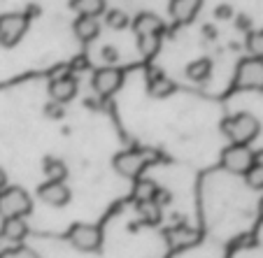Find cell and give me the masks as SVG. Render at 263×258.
Instances as JSON below:
<instances>
[{"label": "cell", "instance_id": "obj_19", "mask_svg": "<svg viewBox=\"0 0 263 258\" xmlns=\"http://www.w3.org/2000/svg\"><path fill=\"white\" fill-rule=\"evenodd\" d=\"M45 174L49 177V182H63L68 177V168L63 161L59 158H47L45 161Z\"/></svg>", "mask_w": 263, "mask_h": 258}, {"label": "cell", "instance_id": "obj_7", "mask_svg": "<svg viewBox=\"0 0 263 258\" xmlns=\"http://www.w3.org/2000/svg\"><path fill=\"white\" fill-rule=\"evenodd\" d=\"M121 82H124V75H121V70H117V68H100V70H96L93 77H91L93 91L98 95H103V98L117 93Z\"/></svg>", "mask_w": 263, "mask_h": 258}, {"label": "cell", "instance_id": "obj_3", "mask_svg": "<svg viewBox=\"0 0 263 258\" xmlns=\"http://www.w3.org/2000/svg\"><path fill=\"white\" fill-rule=\"evenodd\" d=\"M235 86L247 91H263V58H242L235 70Z\"/></svg>", "mask_w": 263, "mask_h": 258}, {"label": "cell", "instance_id": "obj_11", "mask_svg": "<svg viewBox=\"0 0 263 258\" xmlns=\"http://www.w3.org/2000/svg\"><path fill=\"white\" fill-rule=\"evenodd\" d=\"M203 7V0H170V16L177 24H189L196 19V14Z\"/></svg>", "mask_w": 263, "mask_h": 258}, {"label": "cell", "instance_id": "obj_30", "mask_svg": "<svg viewBox=\"0 0 263 258\" xmlns=\"http://www.w3.org/2000/svg\"><path fill=\"white\" fill-rule=\"evenodd\" d=\"M254 165H261V168H263V149L254 154Z\"/></svg>", "mask_w": 263, "mask_h": 258}, {"label": "cell", "instance_id": "obj_20", "mask_svg": "<svg viewBox=\"0 0 263 258\" xmlns=\"http://www.w3.org/2000/svg\"><path fill=\"white\" fill-rule=\"evenodd\" d=\"M105 24L115 30H124L126 26H128V14L121 10H109L107 14H105Z\"/></svg>", "mask_w": 263, "mask_h": 258}, {"label": "cell", "instance_id": "obj_29", "mask_svg": "<svg viewBox=\"0 0 263 258\" xmlns=\"http://www.w3.org/2000/svg\"><path fill=\"white\" fill-rule=\"evenodd\" d=\"M238 28H242V30L249 28V19H247V16H240V19H238Z\"/></svg>", "mask_w": 263, "mask_h": 258}, {"label": "cell", "instance_id": "obj_18", "mask_svg": "<svg viewBox=\"0 0 263 258\" xmlns=\"http://www.w3.org/2000/svg\"><path fill=\"white\" fill-rule=\"evenodd\" d=\"M165 237H168L170 244H175V247H184V244H189V242H196L198 235H196L194 228H173L165 233Z\"/></svg>", "mask_w": 263, "mask_h": 258}, {"label": "cell", "instance_id": "obj_22", "mask_svg": "<svg viewBox=\"0 0 263 258\" xmlns=\"http://www.w3.org/2000/svg\"><path fill=\"white\" fill-rule=\"evenodd\" d=\"M245 179H247L249 189L263 191V168H261V165H252V168L245 172Z\"/></svg>", "mask_w": 263, "mask_h": 258}, {"label": "cell", "instance_id": "obj_6", "mask_svg": "<svg viewBox=\"0 0 263 258\" xmlns=\"http://www.w3.org/2000/svg\"><path fill=\"white\" fill-rule=\"evenodd\" d=\"M28 30V16L19 12L0 16V47H14Z\"/></svg>", "mask_w": 263, "mask_h": 258}, {"label": "cell", "instance_id": "obj_8", "mask_svg": "<svg viewBox=\"0 0 263 258\" xmlns=\"http://www.w3.org/2000/svg\"><path fill=\"white\" fill-rule=\"evenodd\" d=\"M112 165H115V170L121 174V177L133 179L144 170V165H147V156L140 154V151H121V154L115 156Z\"/></svg>", "mask_w": 263, "mask_h": 258}, {"label": "cell", "instance_id": "obj_10", "mask_svg": "<svg viewBox=\"0 0 263 258\" xmlns=\"http://www.w3.org/2000/svg\"><path fill=\"white\" fill-rule=\"evenodd\" d=\"M37 195H40L42 203L51 205V207H63V205H68L70 198H72L70 189L65 186L63 182H47V184H42L40 189H37Z\"/></svg>", "mask_w": 263, "mask_h": 258}, {"label": "cell", "instance_id": "obj_16", "mask_svg": "<svg viewBox=\"0 0 263 258\" xmlns=\"http://www.w3.org/2000/svg\"><path fill=\"white\" fill-rule=\"evenodd\" d=\"M70 7L80 16H96L105 12V0H70Z\"/></svg>", "mask_w": 263, "mask_h": 258}, {"label": "cell", "instance_id": "obj_32", "mask_svg": "<svg viewBox=\"0 0 263 258\" xmlns=\"http://www.w3.org/2000/svg\"><path fill=\"white\" fill-rule=\"evenodd\" d=\"M261 212H263V200H261Z\"/></svg>", "mask_w": 263, "mask_h": 258}, {"label": "cell", "instance_id": "obj_2", "mask_svg": "<svg viewBox=\"0 0 263 258\" xmlns=\"http://www.w3.org/2000/svg\"><path fill=\"white\" fill-rule=\"evenodd\" d=\"M33 209V200L21 186H7L0 191V214L5 216H26Z\"/></svg>", "mask_w": 263, "mask_h": 258}, {"label": "cell", "instance_id": "obj_14", "mask_svg": "<svg viewBox=\"0 0 263 258\" xmlns=\"http://www.w3.org/2000/svg\"><path fill=\"white\" fill-rule=\"evenodd\" d=\"M26 235H28V224H26L24 216H5L3 237L10 240V242H21Z\"/></svg>", "mask_w": 263, "mask_h": 258}, {"label": "cell", "instance_id": "obj_17", "mask_svg": "<svg viewBox=\"0 0 263 258\" xmlns=\"http://www.w3.org/2000/svg\"><path fill=\"white\" fill-rule=\"evenodd\" d=\"M177 86L163 75H154L149 77V95H154V98H168L170 93H175Z\"/></svg>", "mask_w": 263, "mask_h": 258}, {"label": "cell", "instance_id": "obj_1", "mask_svg": "<svg viewBox=\"0 0 263 258\" xmlns=\"http://www.w3.org/2000/svg\"><path fill=\"white\" fill-rule=\"evenodd\" d=\"M221 130L233 144H249L258 137L261 124H258V119L254 114H249V112H238V114L223 119Z\"/></svg>", "mask_w": 263, "mask_h": 258}, {"label": "cell", "instance_id": "obj_9", "mask_svg": "<svg viewBox=\"0 0 263 258\" xmlns=\"http://www.w3.org/2000/svg\"><path fill=\"white\" fill-rule=\"evenodd\" d=\"M77 77L74 75H61V77H54L49 82V95H51V103H68L77 95Z\"/></svg>", "mask_w": 263, "mask_h": 258}, {"label": "cell", "instance_id": "obj_15", "mask_svg": "<svg viewBox=\"0 0 263 258\" xmlns=\"http://www.w3.org/2000/svg\"><path fill=\"white\" fill-rule=\"evenodd\" d=\"M210 75H212V61L210 58H198V61L186 65V77H189L191 82H196V84L208 82Z\"/></svg>", "mask_w": 263, "mask_h": 258}, {"label": "cell", "instance_id": "obj_4", "mask_svg": "<svg viewBox=\"0 0 263 258\" xmlns=\"http://www.w3.org/2000/svg\"><path fill=\"white\" fill-rule=\"evenodd\" d=\"M254 165V151L249 144H231L221 151V168L233 174H245Z\"/></svg>", "mask_w": 263, "mask_h": 258}, {"label": "cell", "instance_id": "obj_25", "mask_svg": "<svg viewBox=\"0 0 263 258\" xmlns=\"http://www.w3.org/2000/svg\"><path fill=\"white\" fill-rule=\"evenodd\" d=\"M154 191H156V186L152 182H140L138 184V198L140 200H152L154 198Z\"/></svg>", "mask_w": 263, "mask_h": 258}, {"label": "cell", "instance_id": "obj_23", "mask_svg": "<svg viewBox=\"0 0 263 258\" xmlns=\"http://www.w3.org/2000/svg\"><path fill=\"white\" fill-rule=\"evenodd\" d=\"M138 42H140V51H142L144 56H152L156 49H159L161 35H140Z\"/></svg>", "mask_w": 263, "mask_h": 258}, {"label": "cell", "instance_id": "obj_28", "mask_svg": "<svg viewBox=\"0 0 263 258\" xmlns=\"http://www.w3.org/2000/svg\"><path fill=\"white\" fill-rule=\"evenodd\" d=\"M214 14H217V19H231V16H233V10H231V5H219Z\"/></svg>", "mask_w": 263, "mask_h": 258}, {"label": "cell", "instance_id": "obj_21", "mask_svg": "<svg viewBox=\"0 0 263 258\" xmlns=\"http://www.w3.org/2000/svg\"><path fill=\"white\" fill-rule=\"evenodd\" d=\"M0 258H40V256H37V253H35L30 247H24V244H19V247L3 249V251H0Z\"/></svg>", "mask_w": 263, "mask_h": 258}, {"label": "cell", "instance_id": "obj_31", "mask_svg": "<svg viewBox=\"0 0 263 258\" xmlns=\"http://www.w3.org/2000/svg\"><path fill=\"white\" fill-rule=\"evenodd\" d=\"M5 184H7V174H5V170L0 168V189H5Z\"/></svg>", "mask_w": 263, "mask_h": 258}, {"label": "cell", "instance_id": "obj_12", "mask_svg": "<svg viewBox=\"0 0 263 258\" xmlns=\"http://www.w3.org/2000/svg\"><path fill=\"white\" fill-rule=\"evenodd\" d=\"M72 30L82 42H91L100 35V24L96 16H77L72 24Z\"/></svg>", "mask_w": 263, "mask_h": 258}, {"label": "cell", "instance_id": "obj_5", "mask_svg": "<svg viewBox=\"0 0 263 258\" xmlns=\"http://www.w3.org/2000/svg\"><path fill=\"white\" fill-rule=\"evenodd\" d=\"M68 240L80 251H98L103 244V230L93 224H74L68 230Z\"/></svg>", "mask_w": 263, "mask_h": 258}, {"label": "cell", "instance_id": "obj_27", "mask_svg": "<svg viewBox=\"0 0 263 258\" xmlns=\"http://www.w3.org/2000/svg\"><path fill=\"white\" fill-rule=\"evenodd\" d=\"M45 112H47V116H51V119H59V116H63V107H61V103H49Z\"/></svg>", "mask_w": 263, "mask_h": 258}, {"label": "cell", "instance_id": "obj_24", "mask_svg": "<svg viewBox=\"0 0 263 258\" xmlns=\"http://www.w3.org/2000/svg\"><path fill=\"white\" fill-rule=\"evenodd\" d=\"M247 47H249V51H252V54L256 56V58H263V28L249 35Z\"/></svg>", "mask_w": 263, "mask_h": 258}, {"label": "cell", "instance_id": "obj_26", "mask_svg": "<svg viewBox=\"0 0 263 258\" xmlns=\"http://www.w3.org/2000/svg\"><path fill=\"white\" fill-rule=\"evenodd\" d=\"M100 58L105 61V63H117L119 61V51L115 49V47H103V51H100Z\"/></svg>", "mask_w": 263, "mask_h": 258}, {"label": "cell", "instance_id": "obj_13", "mask_svg": "<svg viewBox=\"0 0 263 258\" xmlns=\"http://www.w3.org/2000/svg\"><path fill=\"white\" fill-rule=\"evenodd\" d=\"M133 28H135V33H138V37L140 35H161L163 21H161L156 14H152V12H142V14L135 16Z\"/></svg>", "mask_w": 263, "mask_h": 258}]
</instances>
